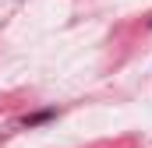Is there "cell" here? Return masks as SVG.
<instances>
[{"label":"cell","mask_w":152,"mask_h":148,"mask_svg":"<svg viewBox=\"0 0 152 148\" xmlns=\"http://www.w3.org/2000/svg\"><path fill=\"white\" fill-rule=\"evenodd\" d=\"M50 116H53V110H46V113H36V116H28V120H25V127H36V123H46Z\"/></svg>","instance_id":"cell-1"}]
</instances>
